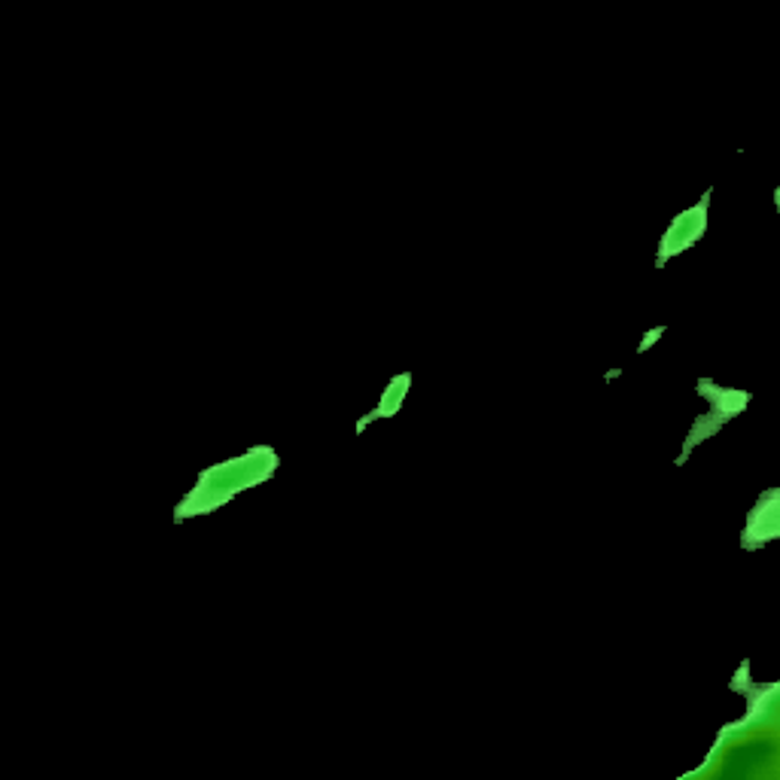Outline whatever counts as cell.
Returning <instances> with one entry per match:
<instances>
[{
    "mask_svg": "<svg viewBox=\"0 0 780 780\" xmlns=\"http://www.w3.org/2000/svg\"><path fill=\"white\" fill-rule=\"evenodd\" d=\"M277 470V455L272 448H251L247 455L235 460H226L220 467H211L198 476L195 491L186 494V500L177 506V518L186 516H205L214 506L226 504L235 494L263 482Z\"/></svg>",
    "mask_w": 780,
    "mask_h": 780,
    "instance_id": "cell-1",
    "label": "cell"
},
{
    "mask_svg": "<svg viewBox=\"0 0 780 780\" xmlns=\"http://www.w3.org/2000/svg\"><path fill=\"white\" fill-rule=\"evenodd\" d=\"M708 205H711V195L701 198V205H695L692 211H686V214H680V217L674 220V226L665 232L662 253H659V265L665 263L667 256L686 251V247H692V244L699 242L701 232L708 226Z\"/></svg>",
    "mask_w": 780,
    "mask_h": 780,
    "instance_id": "cell-2",
    "label": "cell"
},
{
    "mask_svg": "<svg viewBox=\"0 0 780 780\" xmlns=\"http://www.w3.org/2000/svg\"><path fill=\"white\" fill-rule=\"evenodd\" d=\"M778 491H769L750 513V525L744 530V549H759L769 539L778 537Z\"/></svg>",
    "mask_w": 780,
    "mask_h": 780,
    "instance_id": "cell-3",
    "label": "cell"
}]
</instances>
